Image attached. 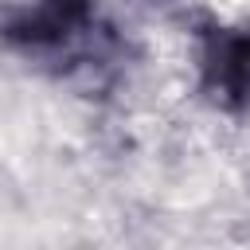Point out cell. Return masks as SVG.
<instances>
[{
	"mask_svg": "<svg viewBox=\"0 0 250 250\" xmlns=\"http://www.w3.org/2000/svg\"><path fill=\"white\" fill-rule=\"evenodd\" d=\"M207 78L227 98H246L250 94V31H230V35H219L211 43Z\"/></svg>",
	"mask_w": 250,
	"mask_h": 250,
	"instance_id": "6da1fadb",
	"label": "cell"
}]
</instances>
